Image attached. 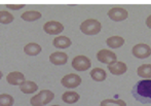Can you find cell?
Instances as JSON below:
<instances>
[{
  "label": "cell",
  "mask_w": 151,
  "mask_h": 106,
  "mask_svg": "<svg viewBox=\"0 0 151 106\" xmlns=\"http://www.w3.org/2000/svg\"><path fill=\"white\" fill-rule=\"evenodd\" d=\"M43 30L50 35H58V34H60L61 32H63L64 26L60 22L50 21V22H46L45 24L43 25Z\"/></svg>",
  "instance_id": "9"
},
{
  "label": "cell",
  "mask_w": 151,
  "mask_h": 106,
  "mask_svg": "<svg viewBox=\"0 0 151 106\" xmlns=\"http://www.w3.org/2000/svg\"><path fill=\"white\" fill-rule=\"evenodd\" d=\"M19 87H20V90L24 94H33L38 90V86L34 81H31V80H26Z\"/></svg>",
  "instance_id": "16"
},
{
  "label": "cell",
  "mask_w": 151,
  "mask_h": 106,
  "mask_svg": "<svg viewBox=\"0 0 151 106\" xmlns=\"http://www.w3.org/2000/svg\"><path fill=\"white\" fill-rule=\"evenodd\" d=\"M14 20L12 14L6 10H0V23L1 24H9Z\"/></svg>",
  "instance_id": "23"
},
{
  "label": "cell",
  "mask_w": 151,
  "mask_h": 106,
  "mask_svg": "<svg viewBox=\"0 0 151 106\" xmlns=\"http://www.w3.org/2000/svg\"><path fill=\"white\" fill-rule=\"evenodd\" d=\"M132 94L136 100L143 104L151 103V79H143L138 81L134 86Z\"/></svg>",
  "instance_id": "1"
},
{
  "label": "cell",
  "mask_w": 151,
  "mask_h": 106,
  "mask_svg": "<svg viewBox=\"0 0 151 106\" xmlns=\"http://www.w3.org/2000/svg\"><path fill=\"white\" fill-rule=\"evenodd\" d=\"M71 65H72V67H73V69H75V70L86 71L91 67V62L86 56L79 55V56L74 57L73 60H72Z\"/></svg>",
  "instance_id": "4"
},
{
  "label": "cell",
  "mask_w": 151,
  "mask_h": 106,
  "mask_svg": "<svg viewBox=\"0 0 151 106\" xmlns=\"http://www.w3.org/2000/svg\"><path fill=\"white\" fill-rule=\"evenodd\" d=\"M137 74L145 79H151V64L140 65L137 69Z\"/></svg>",
  "instance_id": "19"
},
{
  "label": "cell",
  "mask_w": 151,
  "mask_h": 106,
  "mask_svg": "<svg viewBox=\"0 0 151 106\" xmlns=\"http://www.w3.org/2000/svg\"><path fill=\"white\" fill-rule=\"evenodd\" d=\"M61 84L67 89H75L81 84V77L75 73H70L62 78Z\"/></svg>",
  "instance_id": "7"
},
{
  "label": "cell",
  "mask_w": 151,
  "mask_h": 106,
  "mask_svg": "<svg viewBox=\"0 0 151 106\" xmlns=\"http://www.w3.org/2000/svg\"><path fill=\"white\" fill-rule=\"evenodd\" d=\"M124 38L121 36H110L109 38H107L106 40V44L111 48H118L120 46H122L124 44Z\"/></svg>",
  "instance_id": "14"
},
{
  "label": "cell",
  "mask_w": 151,
  "mask_h": 106,
  "mask_svg": "<svg viewBox=\"0 0 151 106\" xmlns=\"http://www.w3.org/2000/svg\"><path fill=\"white\" fill-rule=\"evenodd\" d=\"M24 52L29 56H37L41 53V46L39 44L35 43V42H31L25 45Z\"/></svg>",
  "instance_id": "18"
},
{
  "label": "cell",
  "mask_w": 151,
  "mask_h": 106,
  "mask_svg": "<svg viewBox=\"0 0 151 106\" xmlns=\"http://www.w3.org/2000/svg\"><path fill=\"white\" fill-rule=\"evenodd\" d=\"M132 54L137 59H146L151 56V48L146 43L135 44L132 48Z\"/></svg>",
  "instance_id": "5"
},
{
  "label": "cell",
  "mask_w": 151,
  "mask_h": 106,
  "mask_svg": "<svg viewBox=\"0 0 151 106\" xmlns=\"http://www.w3.org/2000/svg\"><path fill=\"white\" fill-rule=\"evenodd\" d=\"M100 106H127V103L121 99H105L100 103Z\"/></svg>",
  "instance_id": "21"
},
{
  "label": "cell",
  "mask_w": 151,
  "mask_h": 106,
  "mask_svg": "<svg viewBox=\"0 0 151 106\" xmlns=\"http://www.w3.org/2000/svg\"><path fill=\"white\" fill-rule=\"evenodd\" d=\"M97 59L99 62L110 65V64H113V63H115L116 61H117V56H116L115 53H113L112 50L103 48V50L98 52Z\"/></svg>",
  "instance_id": "6"
},
{
  "label": "cell",
  "mask_w": 151,
  "mask_h": 106,
  "mask_svg": "<svg viewBox=\"0 0 151 106\" xmlns=\"http://www.w3.org/2000/svg\"><path fill=\"white\" fill-rule=\"evenodd\" d=\"M50 61L54 65H64L68 61V55L63 52H55L50 56Z\"/></svg>",
  "instance_id": "12"
},
{
  "label": "cell",
  "mask_w": 151,
  "mask_h": 106,
  "mask_svg": "<svg viewBox=\"0 0 151 106\" xmlns=\"http://www.w3.org/2000/svg\"><path fill=\"white\" fill-rule=\"evenodd\" d=\"M108 17H109L110 20L114 21V22H121V21H124L129 17V12H127L125 8L119 7V6H116V7H112L109 12H107Z\"/></svg>",
  "instance_id": "8"
},
{
  "label": "cell",
  "mask_w": 151,
  "mask_h": 106,
  "mask_svg": "<svg viewBox=\"0 0 151 106\" xmlns=\"http://www.w3.org/2000/svg\"><path fill=\"white\" fill-rule=\"evenodd\" d=\"M40 18H41V14L39 12H36V10H28L21 16V19L27 21V22H33V21L39 20Z\"/></svg>",
  "instance_id": "20"
},
{
  "label": "cell",
  "mask_w": 151,
  "mask_h": 106,
  "mask_svg": "<svg viewBox=\"0 0 151 106\" xmlns=\"http://www.w3.org/2000/svg\"><path fill=\"white\" fill-rule=\"evenodd\" d=\"M25 6V4H7L6 7L9 8V9H14V10H18L20 8H23Z\"/></svg>",
  "instance_id": "24"
},
{
  "label": "cell",
  "mask_w": 151,
  "mask_h": 106,
  "mask_svg": "<svg viewBox=\"0 0 151 106\" xmlns=\"http://www.w3.org/2000/svg\"><path fill=\"white\" fill-rule=\"evenodd\" d=\"M80 31L86 35H97L101 32L102 24L96 19H88L80 24Z\"/></svg>",
  "instance_id": "2"
},
{
  "label": "cell",
  "mask_w": 151,
  "mask_h": 106,
  "mask_svg": "<svg viewBox=\"0 0 151 106\" xmlns=\"http://www.w3.org/2000/svg\"><path fill=\"white\" fill-rule=\"evenodd\" d=\"M52 106H60V105H52Z\"/></svg>",
  "instance_id": "27"
},
{
  "label": "cell",
  "mask_w": 151,
  "mask_h": 106,
  "mask_svg": "<svg viewBox=\"0 0 151 106\" xmlns=\"http://www.w3.org/2000/svg\"><path fill=\"white\" fill-rule=\"evenodd\" d=\"M108 69L109 72L113 75H122L127 70V66L124 62H120V61H116L113 64L108 65Z\"/></svg>",
  "instance_id": "11"
},
{
  "label": "cell",
  "mask_w": 151,
  "mask_h": 106,
  "mask_svg": "<svg viewBox=\"0 0 151 106\" xmlns=\"http://www.w3.org/2000/svg\"><path fill=\"white\" fill-rule=\"evenodd\" d=\"M146 26L151 29V14L150 16H148L147 19H146Z\"/></svg>",
  "instance_id": "25"
},
{
  "label": "cell",
  "mask_w": 151,
  "mask_h": 106,
  "mask_svg": "<svg viewBox=\"0 0 151 106\" xmlns=\"http://www.w3.org/2000/svg\"><path fill=\"white\" fill-rule=\"evenodd\" d=\"M2 76H3V74H2V72L0 71V79H1V78H2Z\"/></svg>",
  "instance_id": "26"
},
{
  "label": "cell",
  "mask_w": 151,
  "mask_h": 106,
  "mask_svg": "<svg viewBox=\"0 0 151 106\" xmlns=\"http://www.w3.org/2000/svg\"><path fill=\"white\" fill-rule=\"evenodd\" d=\"M55 98V94L52 91L48 90H42L38 94L33 96L30 100L32 106H44L47 103L52 102Z\"/></svg>",
  "instance_id": "3"
},
{
  "label": "cell",
  "mask_w": 151,
  "mask_h": 106,
  "mask_svg": "<svg viewBox=\"0 0 151 106\" xmlns=\"http://www.w3.org/2000/svg\"><path fill=\"white\" fill-rule=\"evenodd\" d=\"M6 80L12 86H20L24 81H26L24 74L20 71H12L6 76Z\"/></svg>",
  "instance_id": "10"
},
{
  "label": "cell",
  "mask_w": 151,
  "mask_h": 106,
  "mask_svg": "<svg viewBox=\"0 0 151 106\" xmlns=\"http://www.w3.org/2000/svg\"><path fill=\"white\" fill-rule=\"evenodd\" d=\"M14 99L9 94H0V106H12Z\"/></svg>",
  "instance_id": "22"
},
{
  "label": "cell",
  "mask_w": 151,
  "mask_h": 106,
  "mask_svg": "<svg viewBox=\"0 0 151 106\" xmlns=\"http://www.w3.org/2000/svg\"><path fill=\"white\" fill-rule=\"evenodd\" d=\"M80 96L78 93L73 92V91H67L62 95V100L67 104H74L79 100Z\"/></svg>",
  "instance_id": "15"
},
{
  "label": "cell",
  "mask_w": 151,
  "mask_h": 106,
  "mask_svg": "<svg viewBox=\"0 0 151 106\" xmlns=\"http://www.w3.org/2000/svg\"><path fill=\"white\" fill-rule=\"evenodd\" d=\"M90 74H91V77L95 81H104L106 79V77H107L106 71L103 68H99V67H96V68L91 69Z\"/></svg>",
  "instance_id": "17"
},
{
  "label": "cell",
  "mask_w": 151,
  "mask_h": 106,
  "mask_svg": "<svg viewBox=\"0 0 151 106\" xmlns=\"http://www.w3.org/2000/svg\"><path fill=\"white\" fill-rule=\"evenodd\" d=\"M52 44L58 48H67L72 44V41L67 36H57L52 41Z\"/></svg>",
  "instance_id": "13"
}]
</instances>
